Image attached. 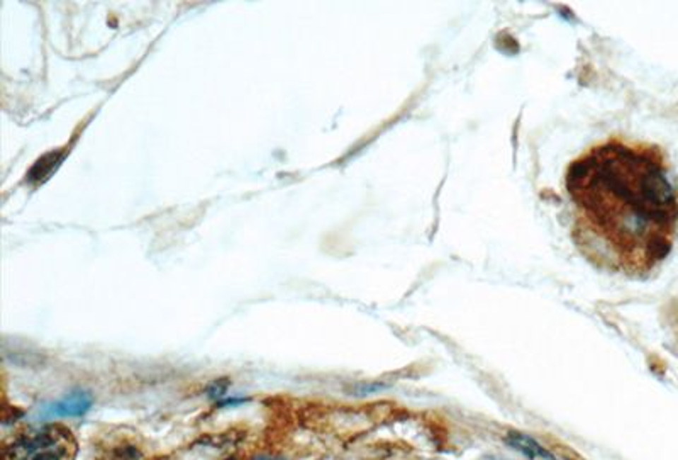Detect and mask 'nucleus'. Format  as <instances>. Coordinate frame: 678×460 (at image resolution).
<instances>
[{"instance_id": "obj_1", "label": "nucleus", "mask_w": 678, "mask_h": 460, "mask_svg": "<svg viewBox=\"0 0 678 460\" xmlns=\"http://www.w3.org/2000/svg\"><path fill=\"white\" fill-rule=\"evenodd\" d=\"M566 194L576 247L599 267L643 273L668 255L678 202L658 151L593 146L568 168Z\"/></svg>"}, {"instance_id": "obj_2", "label": "nucleus", "mask_w": 678, "mask_h": 460, "mask_svg": "<svg viewBox=\"0 0 678 460\" xmlns=\"http://www.w3.org/2000/svg\"><path fill=\"white\" fill-rule=\"evenodd\" d=\"M78 442L63 425H46L16 435L4 445L2 460H75Z\"/></svg>"}, {"instance_id": "obj_3", "label": "nucleus", "mask_w": 678, "mask_h": 460, "mask_svg": "<svg viewBox=\"0 0 678 460\" xmlns=\"http://www.w3.org/2000/svg\"><path fill=\"white\" fill-rule=\"evenodd\" d=\"M90 403L92 399L87 392H73V394L66 396L65 399L46 406L44 411H42V415L46 418L78 416V415H83V413L90 408Z\"/></svg>"}, {"instance_id": "obj_4", "label": "nucleus", "mask_w": 678, "mask_h": 460, "mask_svg": "<svg viewBox=\"0 0 678 460\" xmlns=\"http://www.w3.org/2000/svg\"><path fill=\"white\" fill-rule=\"evenodd\" d=\"M507 442L511 443V445L514 447L516 450H521L524 455H528V457H531V459L541 457V459L554 460L553 455H551L549 452L545 449V447H541L540 443L534 440V438L528 437V435H524V433L511 432L507 435Z\"/></svg>"}, {"instance_id": "obj_5", "label": "nucleus", "mask_w": 678, "mask_h": 460, "mask_svg": "<svg viewBox=\"0 0 678 460\" xmlns=\"http://www.w3.org/2000/svg\"><path fill=\"white\" fill-rule=\"evenodd\" d=\"M61 160L63 153H59V151H51V153L44 155V157H41L34 163V167L29 170L28 179L31 180V182H42V180L48 179V177L56 170L59 163H61Z\"/></svg>"}, {"instance_id": "obj_6", "label": "nucleus", "mask_w": 678, "mask_h": 460, "mask_svg": "<svg viewBox=\"0 0 678 460\" xmlns=\"http://www.w3.org/2000/svg\"><path fill=\"white\" fill-rule=\"evenodd\" d=\"M254 460H283V459H275V457H260V459H254Z\"/></svg>"}]
</instances>
